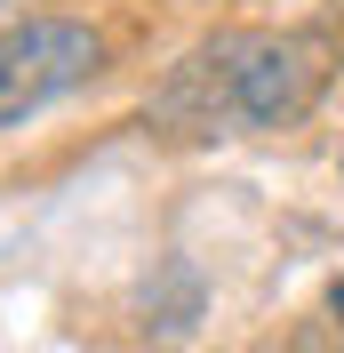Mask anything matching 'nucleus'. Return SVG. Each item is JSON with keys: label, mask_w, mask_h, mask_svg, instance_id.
Returning <instances> with one entry per match:
<instances>
[{"label": "nucleus", "mask_w": 344, "mask_h": 353, "mask_svg": "<svg viewBox=\"0 0 344 353\" xmlns=\"http://www.w3.org/2000/svg\"><path fill=\"white\" fill-rule=\"evenodd\" d=\"M328 65L321 41L304 32H224L200 57L176 65V81L160 88L152 121L176 137H248V129H288L312 112Z\"/></svg>", "instance_id": "nucleus-1"}, {"label": "nucleus", "mask_w": 344, "mask_h": 353, "mask_svg": "<svg viewBox=\"0 0 344 353\" xmlns=\"http://www.w3.org/2000/svg\"><path fill=\"white\" fill-rule=\"evenodd\" d=\"M105 65V41L72 17H24L0 32V129L32 121L41 105L72 97L88 72Z\"/></svg>", "instance_id": "nucleus-2"}, {"label": "nucleus", "mask_w": 344, "mask_h": 353, "mask_svg": "<svg viewBox=\"0 0 344 353\" xmlns=\"http://www.w3.org/2000/svg\"><path fill=\"white\" fill-rule=\"evenodd\" d=\"M336 313H344V281H336Z\"/></svg>", "instance_id": "nucleus-3"}]
</instances>
